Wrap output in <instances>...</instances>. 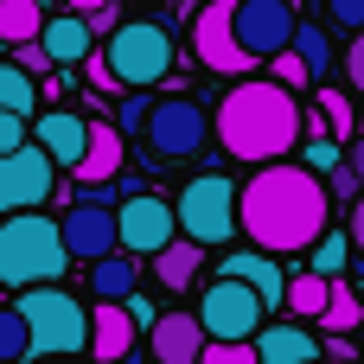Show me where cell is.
<instances>
[{"instance_id":"d4e9b609","label":"cell","mask_w":364,"mask_h":364,"mask_svg":"<svg viewBox=\"0 0 364 364\" xmlns=\"http://www.w3.org/2000/svg\"><path fill=\"white\" fill-rule=\"evenodd\" d=\"M326 294H333V275H314V269H307V275L288 282V301H282V307H288L294 320H320V314H326Z\"/></svg>"},{"instance_id":"5b68a950","label":"cell","mask_w":364,"mask_h":364,"mask_svg":"<svg viewBox=\"0 0 364 364\" xmlns=\"http://www.w3.org/2000/svg\"><path fill=\"white\" fill-rule=\"evenodd\" d=\"M102 58H109V70H115L122 90H154V83L173 70L179 51H173V32H166L160 19H122V26L109 32Z\"/></svg>"},{"instance_id":"836d02e7","label":"cell","mask_w":364,"mask_h":364,"mask_svg":"<svg viewBox=\"0 0 364 364\" xmlns=\"http://www.w3.org/2000/svg\"><path fill=\"white\" fill-rule=\"evenodd\" d=\"M326 19L339 32H364V0H326Z\"/></svg>"},{"instance_id":"f6af8a7d","label":"cell","mask_w":364,"mask_h":364,"mask_svg":"<svg viewBox=\"0 0 364 364\" xmlns=\"http://www.w3.org/2000/svg\"><path fill=\"white\" fill-rule=\"evenodd\" d=\"M314 364H326V358H314Z\"/></svg>"},{"instance_id":"ffe728a7","label":"cell","mask_w":364,"mask_h":364,"mask_svg":"<svg viewBox=\"0 0 364 364\" xmlns=\"http://www.w3.org/2000/svg\"><path fill=\"white\" fill-rule=\"evenodd\" d=\"M198 269H205V243H192V237H173V243L154 256V282H160V288H192Z\"/></svg>"},{"instance_id":"4fadbf2b","label":"cell","mask_w":364,"mask_h":364,"mask_svg":"<svg viewBox=\"0 0 364 364\" xmlns=\"http://www.w3.org/2000/svg\"><path fill=\"white\" fill-rule=\"evenodd\" d=\"M58 230H64L70 262H102V256H115V250H122L115 211H109V205H90V198H77V205L58 218Z\"/></svg>"},{"instance_id":"ee69618b","label":"cell","mask_w":364,"mask_h":364,"mask_svg":"<svg viewBox=\"0 0 364 364\" xmlns=\"http://www.w3.org/2000/svg\"><path fill=\"white\" fill-rule=\"evenodd\" d=\"M45 364H77V358H45Z\"/></svg>"},{"instance_id":"e575fe53","label":"cell","mask_w":364,"mask_h":364,"mask_svg":"<svg viewBox=\"0 0 364 364\" xmlns=\"http://www.w3.org/2000/svg\"><path fill=\"white\" fill-rule=\"evenodd\" d=\"M147 115H154V102L134 90V96H122V109H115V128H147Z\"/></svg>"},{"instance_id":"74e56055","label":"cell","mask_w":364,"mask_h":364,"mask_svg":"<svg viewBox=\"0 0 364 364\" xmlns=\"http://www.w3.org/2000/svg\"><path fill=\"white\" fill-rule=\"evenodd\" d=\"M320 179H326V192H333L339 205H352V198H358V192H364L358 179H352V166H339V173H320Z\"/></svg>"},{"instance_id":"484cf974","label":"cell","mask_w":364,"mask_h":364,"mask_svg":"<svg viewBox=\"0 0 364 364\" xmlns=\"http://www.w3.org/2000/svg\"><path fill=\"white\" fill-rule=\"evenodd\" d=\"M314 115L326 122V141H352V134H358V109H352V96H346V90H320Z\"/></svg>"},{"instance_id":"7402d4cb","label":"cell","mask_w":364,"mask_h":364,"mask_svg":"<svg viewBox=\"0 0 364 364\" xmlns=\"http://www.w3.org/2000/svg\"><path fill=\"white\" fill-rule=\"evenodd\" d=\"M224 275L250 282L269 307H282V301H288V282H282V275H275V262H269V256H256V250H250V256H230V262H224Z\"/></svg>"},{"instance_id":"83f0119b","label":"cell","mask_w":364,"mask_h":364,"mask_svg":"<svg viewBox=\"0 0 364 364\" xmlns=\"http://www.w3.org/2000/svg\"><path fill=\"white\" fill-rule=\"evenodd\" d=\"M288 51L307 64V77H326V70H333V38H326V26H301Z\"/></svg>"},{"instance_id":"30bf717a","label":"cell","mask_w":364,"mask_h":364,"mask_svg":"<svg viewBox=\"0 0 364 364\" xmlns=\"http://www.w3.org/2000/svg\"><path fill=\"white\" fill-rule=\"evenodd\" d=\"M51 192H58V166H51V154H45L38 141L0 154V211H6V218H13V211H38Z\"/></svg>"},{"instance_id":"1f68e13d","label":"cell","mask_w":364,"mask_h":364,"mask_svg":"<svg viewBox=\"0 0 364 364\" xmlns=\"http://www.w3.org/2000/svg\"><path fill=\"white\" fill-rule=\"evenodd\" d=\"M269 83H282V90H301V83H314V77H307V64H301L294 51H282V58H269Z\"/></svg>"},{"instance_id":"ac0fdd59","label":"cell","mask_w":364,"mask_h":364,"mask_svg":"<svg viewBox=\"0 0 364 364\" xmlns=\"http://www.w3.org/2000/svg\"><path fill=\"white\" fill-rule=\"evenodd\" d=\"M38 45H45V58H51V70H70V64H83L90 51H96V32L77 19V13H58V19H45V32H38Z\"/></svg>"},{"instance_id":"44dd1931","label":"cell","mask_w":364,"mask_h":364,"mask_svg":"<svg viewBox=\"0 0 364 364\" xmlns=\"http://www.w3.org/2000/svg\"><path fill=\"white\" fill-rule=\"evenodd\" d=\"M134 282H141V262L128 256V250H115V256H102V262H90V294L96 301H128L134 294Z\"/></svg>"},{"instance_id":"d590c367","label":"cell","mask_w":364,"mask_h":364,"mask_svg":"<svg viewBox=\"0 0 364 364\" xmlns=\"http://www.w3.org/2000/svg\"><path fill=\"white\" fill-rule=\"evenodd\" d=\"M13 64H19L26 77H45V70H51V58H45V45H38V38H32V45H13Z\"/></svg>"},{"instance_id":"3957f363","label":"cell","mask_w":364,"mask_h":364,"mask_svg":"<svg viewBox=\"0 0 364 364\" xmlns=\"http://www.w3.org/2000/svg\"><path fill=\"white\" fill-rule=\"evenodd\" d=\"M70 269V250H64V230L58 218L45 211H13L0 224V288H51L58 275Z\"/></svg>"},{"instance_id":"603a6c76","label":"cell","mask_w":364,"mask_h":364,"mask_svg":"<svg viewBox=\"0 0 364 364\" xmlns=\"http://www.w3.org/2000/svg\"><path fill=\"white\" fill-rule=\"evenodd\" d=\"M45 0H0V45H32L45 32Z\"/></svg>"},{"instance_id":"5bb4252c","label":"cell","mask_w":364,"mask_h":364,"mask_svg":"<svg viewBox=\"0 0 364 364\" xmlns=\"http://www.w3.org/2000/svg\"><path fill=\"white\" fill-rule=\"evenodd\" d=\"M32 141L51 154V166H77V160H83V147H90V115L45 109V115H32Z\"/></svg>"},{"instance_id":"f1b7e54d","label":"cell","mask_w":364,"mask_h":364,"mask_svg":"<svg viewBox=\"0 0 364 364\" xmlns=\"http://www.w3.org/2000/svg\"><path fill=\"white\" fill-rule=\"evenodd\" d=\"M26 346H32V339H26L19 307H13V301H0V364H19V358H26Z\"/></svg>"},{"instance_id":"8d00e7d4","label":"cell","mask_w":364,"mask_h":364,"mask_svg":"<svg viewBox=\"0 0 364 364\" xmlns=\"http://www.w3.org/2000/svg\"><path fill=\"white\" fill-rule=\"evenodd\" d=\"M26 141H32V122H26V115H0V154L26 147Z\"/></svg>"},{"instance_id":"8fae6325","label":"cell","mask_w":364,"mask_h":364,"mask_svg":"<svg viewBox=\"0 0 364 364\" xmlns=\"http://www.w3.org/2000/svg\"><path fill=\"white\" fill-rule=\"evenodd\" d=\"M294 32H301L294 0H237V38H243V51H250L256 64L282 58V51L294 45Z\"/></svg>"},{"instance_id":"7a4b0ae2","label":"cell","mask_w":364,"mask_h":364,"mask_svg":"<svg viewBox=\"0 0 364 364\" xmlns=\"http://www.w3.org/2000/svg\"><path fill=\"white\" fill-rule=\"evenodd\" d=\"M211 134L224 141L230 160H243V166H275V160H288V154L301 147L307 109L294 102V90H282V83H269V77H250V83H237V90L218 102Z\"/></svg>"},{"instance_id":"7c38bea8","label":"cell","mask_w":364,"mask_h":364,"mask_svg":"<svg viewBox=\"0 0 364 364\" xmlns=\"http://www.w3.org/2000/svg\"><path fill=\"white\" fill-rule=\"evenodd\" d=\"M115 230H122V250H128L134 262H154V256L179 237V218H173V205H166V198L134 192V198L115 211Z\"/></svg>"},{"instance_id":"d6986e66","label":"cell","mask_w":364,"mask_h":364,"mask_svg":"<svg viewBox=\"0 0 364 364\" xmlns=\"http://www.w3.org/2000/svg\"><path fill=\"white\" fill-rule=\"evenodd\" d=\"M320 358V339L314 333H301V326H262L256 333V364H314Z\"/></svg>"},{"instance_id":"2e32d148","label":"cell","mask_w":364,"mask_h":364,"mask_svg":"<svg viewBox=\"0 0 364 364\" xmlns=\"http://www.w3.org/2000/svg\"><path fill=\"white\" fill-rule=\"evenodd\" d=\"M147 346H154L160 364H198V352H205L211 339H205L198 314H160V320L147 326Z\"/></svg>"},{"instance_id":"ba28073f","label":"cell","mask_w":364,"mask_h":364,"mask_svg":"<svg viewBox=\"0 0 364 364\" xmlns=\"http://www.w3.org/2000/svg\"><path fill=\"white\" fill-rule=\"evenodd\" d=\"M141 134H147L154 160H192V154H205V141H211V115H205L192 96H160Z\"/></svg>"},{"instance_id":"f546056e","label":"cell","mask_w":364,"mask_h":364,"mask_svg":"<svg viewBox=\"0 0 364 364\" xmlns=\"http://www.w3.org/2000/svg\"><path fill=\"white\" fill-rule=\"evenodd\" d=\"M307 256H314V275H346V262H352V243H346L339 230H326V237H320Z\"/></svg>"},{"instance_id":"9a60e30c","label":"cell","mask_w":364,"mask_h":364,"mask_svg":"<svg viewBox=\"0 0 364 364\" xmlns=\"http://www.w3.org/2000/svg\"><path fill=\"white\" fill-rule=\"evenodd\" d=\"M122 160H128V141H122V128H115V122H90V147H83V160H77L70 173H77V186L90 192V186H109V179H122Z\"/></svg>"},{"instance_id":"f35d334b","label":"cell","mask_w":364,"mask_h":364,"mask_svg":"<svg viewBox=\"0 0 364 364\" xmlns=\"http://www.w3.org/2000/svg\"><path fill=\"white\" fill-rule=\"evenodd\" d=\"M346 243H352V256L364 262V192L352 198V211H346Z\"/></svg>"},{"instance_id":"6da1fadb","label":"cell","mask_w":364,"mask_h":364,"mask_svg":"<svg viewBox=\"0 0 364 364\" xmlns=\"http://www.w3.org/2000/svg\"><path fill=\"white\" fill-rule=\"evenodd\" d=\"M333 224V192L314 166L275 160L237 192V230L256 256H307Z\"/></svg>"},{"instance_id":"cb8c5ba5","label":"cell","mask_w":364,"mask_h":364,"mask_svg":"<svg viewBox=\"0 0 364 364\" xmlns=\"http://www.w3.org/2000/svg\"><path fill=\"white\" fill-rule=\"evenodd\" d=\"M320 326L339 339V333H358L364 326V301H358V288L346 282V275H333V294H326V314H320Z\"/></svg>"},{"instance_id":"277c9868","label":"cell","mask_w":364,"mask_h":364,"mask_svg":"<svg viewBox=\"0 0 364 364\" xmlns=\"http://www.w3.org/2000/svg\"><path fill=\"white\" fill-rule=\"evenodd\" d=\"M19 320H26V358H77V352H90V314H83V301L77 294H64L58 282L51 288H26L19 301Z\"/></svg>"},{"instance_id":"e0dca14e","label":"cell","mask_w":364,"mask_h":364,"mask_svg":"<svg viewBox=\"0 0 364 364\" xmlns=\"http://www.w3.org/2000/svg\"><path fill=\"white\" fill-rule=\"evenodd\" d=\"M128 352H134V320H128V307L96 301V314H90V358L96 364H122Z\"/></svg>"},{"instance_id":"b9f144b4","label":"cell","mask_w":364,"mask_h":364,"mask_svg":"<svg viewBox=\"0 0 364 364\" xmlns=\"http://www.w3.org/2000/svg\"><path fill=\"white\" fill-rule=\"evenodd\" d=\"M109 0H64V13H77V19H90V13H102Z\"/></svg>"},{"instance_id":"4316f807","label":"cell","mask_w":364,"mask_h":364,"mask_svg":"<svg viewBox=\"0 0 364 364\" xmlns=\"http://www.w3.org/2000/svg\"><path fill=\"white\" fill-rule=\"evenodd\" d=\"M0 115H26V122L38 115V90L19 64H0Z\"/></svg>"},{"instance_id":"8992f818","label":"cell","mask_w":364,"mask_h":364,"mask_svg":"<svg viewBox=\"0 0 364 364\" xmlns=\"http://www.w3.org/2000/svg\"><path fill=\"white\" fill-rule=\"evenodd\" d=\"M173 218H179V237H192V243H205V250L230 243V237H237V179H224V173L192 179V186L179 192Z\"/></svg>"},{"instance_id":"d6a6232c","label":"cell","mask_w":364,"mask_h":364,"mask_svg":"<svg viewBox=\"0 0 364 364\" xmlns=\"http://www.w3.org/2000/svg\"><path fill=\"white\" fill-rule=\"evenodd\" d=\"M346 96H358V102H364V32L346 38Z\"/></svg>"},{"instance_id":"9c48e42d","label":"cell","mask_w":364,"mask_h":364,"mask_svg":"<svg viewBox=\"0 0 364 364\" xmlns=\"http://www.w3.org/2000/svg\"><path fill=\"white\" fill-rule=\"evenodd\" d=\"M192 58L205 70H218V77H243L256 64L243 51V38H237V0H205L198 6V19H192Z\"/></svg>"},{"instance_id":"60d3db41","label":"cell","mask_w":364,"mask_h":364,"mask_svg":"<svg viewBox=\"0 0 364 364\" xmlns=\"http://www.w3.org/2000/svg\"><path fill=\"white\" fill-rule=\"evenodd\" d=\"M83 26H90V32H115V26H122V13H115V0H109V6H102V13H90V19H83Z\"/></svg>"},{"instance_id":"ab89813d","label":"cell","mask_w":364,"mask_h":364,"mask_svg":"<svg viewBox=\"0 0 364 364\" xmlns=\"http://www.w3.org/2000/svg\"><path fill=\"white\" fill-rule=\"evenodd\" d=\"M83 77H90V83H96V90H122V83H115V70H109V58H102V51H90V58H83Z\"/></svg>"},{"instance_id":"52a82bcc","label":"cell","mask_w":364,"mask_h":364,"mask_svg":"<svg viewBox=\"0 0 364 364\" xmlns=\"http://www.w3.org/2000/svg\"><path fill=\"white\" fill-rule=\"evenodd\" d=\"M262 320H269V301H262L250 282H237V275L205 282V301H198V326H205V339H256Z\"/></svg>"},{"instance_id":"7bdbcfd3","label":"cell","mask_w":364,"mask_h":364,"mask_svg":"<svg viewBox=\"0 0 364 364\" xmlns=\"http://www.w3.org/2000/svg\"><path fill=\"white\" fill-rule=\"evenodd\" d=\"M346 166H352V179H358V186H364V141H358V147H352V160H346Z\"/></svg>"},{"instance_id":"4dcf8cb0","label":"cell","mask_w":364,"mask_h":364,"mask_svg":"<svg viewBox=\"0 0 364 364\" xmlns=\"http://www.w3.org/2000/svg\"><path fill=\"white\" fill-rule=\"evenodd\" d=\"M198 364H256V339H211Z\"/></svg>"}]
</instances>
